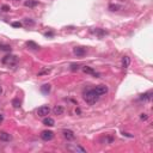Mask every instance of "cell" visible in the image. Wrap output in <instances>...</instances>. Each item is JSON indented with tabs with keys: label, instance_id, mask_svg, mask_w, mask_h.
<instances>
[{
	"label": "cell",
	"instance_id": "obj_1",
	"mask_svg": "<svg viewBox=\"0 0 153 153\" xmlns=\"http://www.w3.org/2000/svg\"><path fill=\"white\" fill-rule=\"evenodd\" d=\"M99 97L101 96L95 91V88H91V90H87V91L84 92V99H85V102L87 104H90V105H92V104L96 103V102L99 99Z\"/></svg>",
	"mask_w": 153,
	"mask_h": 153
},
{
	"label": "cell",
	"instance_id": "obj_2",
	"mask_svg": "<svg viewBox=\"0 0 153 153\" xmlns=\"http://www.w3.org/2000/svg\"><path fill=\"white\" fill-rule=\"evenodd\" d=\"M3 63L8 66H14L17 63V56L14 55H6L3 57Z\"/></svg>",
	"mask_w": 153,
	"mask_h": 153
},
{
	"label": "cell",
	"instance_id": "obj_3",
	"mask_svg": "<svg viewBox=\"0 0 153 153\" xmlns=\"http://www.w3.org/2000/svg\"><path fill=\"white\" fill-rule=\"evenodd\" d=\"M49 112H50V108H49V106H47V105L41 106V108H38V110H37V115H38V116H41V117L48 116V115H49Z\"/></svg>",
	"mask_w": 153,
	"mask_h": 153
},
{
	"label": "cell",
	"instance_id": "obj_4",
	"mask_svg": "<svg viewBox=\"0 0 153 153\" xmlns=\"http://www.w3.org/2000/svg\"><path fill=\"white\" fill-rule=\"evenodd\" d=\"M53 137H54V133L52 130H43L41 133V139H43L44 141H49Z\"/></svg>",
	"mask_w": 153,
	"mask_h": 153
},
{
	"label": "cell",
	"instance_id": "obj_5",
	"mask_svg": "<svg viewBox=\"0 0 153 153\" xmlns=\"http://www.w3.org/2000/svg\"><path fill=\"white\" fill-rule=\"evenodd\" d=\"M83 72H84V73H86V74L95 75L96 78H97V77H99L98 73H96V71H95L92 67H90V66H84V67H83Z\"/></svg>",
	"mask_w": 153,
	"mask_h": 153
},
{
	"label": "cell",
	"instance_id": "obj_6",
	"mask_svg": "<svg viewBox=\"0 0 153 153\" xmlns=\"http://www.w3.org/2000/svg\"><path fill=\"white\" fill-rule=\"evenodd\" d=\"M95 91H96L99 96H102V95H105L108 92V87L105 85H98L95 87Z\"/></svg>",
	"mask_w": 153,
	"mask_h": 153
},
{
	"label": "cell",
	"instance_id": "obj_7",
	"mask_svg": "<svg viewBox=\"0 0 153 153\" xmlns=\"http://www.w3.org/2000/svg\"><path fill=\"white\" fill-rule=\"evenodd\" d=\"M73 53H74L77 56H84V55L86 54V49L83 47H75L74 49H73Z\"/></svg>",
	"mask_w": 153,
	"mask_h": 153
},
{
	"label": "cell",
	"instance_id": "obj_8",
	"mask_svg": "<svg viewBox=\"0 0 153 153\" xmlns=\"http://www.w3.org/2000/svg\"><path fill=\"white\" fill-rule=\"evenodd\" d=\"M62 134H63V137H65V139H67V140H73V139L75 137L74 133H73L72 130H68V129L63 130Z\"/></svg>",
	"mask_w": 153,
	"mask_h": 153
},
{
	"label": "cell",
	"instance_id": "obj_9",
	"mask_svg": "<svg viewBox=\"0 0 153 153\" xmlns=\"http://www.w3.org/2000/svg\"><path fill=\"white\" fill-rule=\"evenodd\" d=\"M11 139H12V136H11L8 133L6 132H0V140L4 141V142H7V141H10Z\"/></svg>",
	"mask_w": 153,
	"mask_h": 153
},
{
	"label": "cell",
	"instance_id": "obj_10",
	"mask_svg": "<svg viewBox=\"0 0 153 153\" xmlns=\"http://www.w3.org/2000/svg\"><path fill=\"white\" fill-rule=\"evenodd\" d=\"M91 32H92V34H95V35H97V36H99V37H103V36H105V35H106V31H104L103 29H98V28L92 29V30H91Z\"/></svg>",
	"mask_w": 153,
	"mask_h": 153
},
{
	"label": "cell",
	"instance_id": "obj_11",
	"mask_svg": "<svg viewBox=\"0 0 153 153\" xmlns=\"http://www.w3.org/2000/svg\"><path fill=\"white\" fill-rule=\"evenodd\" d=\"M24 5L26 6V7H36L37 5H38V1L37 0H26V1H24Z\"/></svg>",
	"mask_w": 153,
	"mask_h": 153
},
{
	"label": "cell",
	"instance_id": "obj_12",
	"mask_svg": "<svg viewBox=\"0 0 153 153\" xmlns=\"http://www.w3.org/2000/svg\"><path fill=\"white\" fill-rule=\"evenodd\" d=\"M43 125L44 126H48V127H53V126L55 125V121L52 119V117H44Z\"/></svg>",
	"mask_w": 153,
	"mask_h": 153
},
{
	"label": "cell",
	"instance_id": "obj_13",
	"mask_svg": "<svg viewBox=\"0 0 153 153\" xmlns=\"http://www.w3.org/2000/svg\"><path fill=\"white\" fill-rule=\"evenodd\" d=\"M53 111H54L55 115H62L63 111H65V109H63V106H61V105H55Z\"/></svg>",
	"mask_w": 153,
	"mask_h": 153
},
{
	"label": "cell",
	"instance_id": "obj_14",
	"mask_svg": "<svg viewBox=\"0 0 153 153\" xmlns=\"http://www.w3.org/2000/svg\"><path fill=\"white\" fill-rule=\"evenodd\" d=\"M68 150L70 151H73V152H81V153H84V152H86V150L84 147H80V146H70L68 147Z\"/></svg>",
	"mask_w": 153,
	"mask_h": 153
},
{
	"label": "cell",
	"instance_id": "obj_15",
	"mask_svg": "<svg viewBox=\"0 0 153 153\" xmlns=\"http://www.w3.org/2000/svg\"><path fill=\"white\" fill-rule=\"evenodd\" d=\"M130 65V59L128 56H123L122 57V67L123 68H128Z\"/></svg>",
	"mask_w": 153,
	"mask_h": 153
},
{
	"label": "cell",
	"instance_id": "obj_16",
	"mask_svg": "<svg viewBox=\"0 0 153 153\" xmlns=\"http://www.w3.org/2000/svg\"><path fill=\"white\" fill-rule=\"evenodd\" d=\"M50 88H52L50 84H44L43 86H41V91H42V93L48 95V93H49V92H50Z\"/></svg>",
	"mask_w": 153,
	"mask_h": 153
},
{
	"label": "cell",
	"instance_id": "obj_17",
	"mask_svg": "<svg viewBox=\"0 0 153 153\" xmlns=\"http://www.w3.org/2000/svg\"><path fill=\"white\" fill-rule=\"evenodd\" d=\"M151 98H152V91H148L146 93L141 95L140 97V99H142V101H151Z\"/></svg>",
	"mask_w": 153,
	"mask_h": 153
},
{
	"label": "cell",
	"instance_id": "obj_18",
	"mask_svg": "<svg viewBox=\"0 0 153 153\" xmlns=\"http://www.w3.org/2000/svg\"><path fill=\"white\" fill-rule=\"evenodd\" d=\"M26 46H28L29 48H31V49H38V44H36L35 42H32V41H28L26 42Z\"/></svg>",
	"mask_w": 153,
	"mask_h": 153
},
{
	"label": "cell",
	"instance_id": "obj_19",
	"mask_svg": "<svg viewBox=\"0 0 153 153\" xmlns=\"http://www.w3.org/2000/svg\"><path fill=\"white\" fill-rule=\"evenodd\" d=\"M0 50H3V52H11V46L0 43Z\"/></svg>",
	"mask_w": 153,
	"mask_h": 153
},
{
	"label": "cell",
	"instance_id": "obj_20",
	"mask_svg": "<svg viewBox=\"0 0 153 153\" xmlns=\"http://www.w3.org/2000/svg\"><path fill=\"white\" fill-rule=\"evenodd\" d=\"M112 140H114V139H112V136H104L103 139H102V141H103V142H105V144H111Z\"/></svg>",
	"mask_w": 153,
	"mask_h": 153
},
{
	"label": "cell",
	"instance_id": "obj_21",
	"mask_svg": "<svg viewBox=\"0 0 153 153\" xmlns=\"http://www.w3.org/2000/svg\"><path fill=\"white\" fill-rule=\"evenodd\" d=\"M120 8H121V6H120V5H114V4H111V5L109 6L110 11H119Z\"/></svg>",
	"mask_w": 153,
	"mask_h": 153
},
{
	"label": "cell",
	"instance_id": "obj_22",
	"mask_svg": "<svg viewBox=\"0 0 153 153\" xmlns=\"http://www.w3.org/2000/svg\"><path fill=\"white\" fill-rule=\"evenodd\" d=\"M12 104H13V106H14V108H18V106H21V102H19L17 98L13 99V101H12Z\"/></svg>",
	"mask_w": 153,
	"mask_h": 153
},
{
	"label": "cell",
	"instance_id": "obj_23",
	"mask_svg": "<svg viewBox=\"0 0 153 153\" xmlns=\"http://www.w3.org/2000/svg\"><path fill=\"white\" fill-rule=\"evenodd\" d=\"M79 67H80V66L77 65V63H72V65H71V70L72 71H78Z\"/></svg>",
	"mask_w": 153,
	"mask_h": 153
},
{
	"label": "cell",
	"instance_id": "obj_24",
	"mask_svg": "<svg viewBox=\"0 0 153 153\" xmlns=\"http://www.w3.org/2000/svg\"><path fill=\"white\" fill-rule=\"evenodd\" d=\"M50 70H42L41 72H38V75H44V74H49Z\"/></svg>",
	"mask_w": 153,
	"mask_h": 153
},
{
	"label": "cell",
	"instance_id": "obj_25",
	"mask_svg": "<svg viewBox=\"0 0 153 153\" xmlns=\"http://www.w3.org/2000/svg\"><path fill=\"white\" fill-rule=\"evenodd\" d=\"M24 23H25L26 25H34V21H31V19H29V18L24 19Z\"/></svg>",
	"mask_w": 153,
	"mask_h": 153
},
{
	"label": "cell",
	"instance_id": "obj_26",
	"mask_svg": "<svg viewBox=\"0 0 153 153\" xmlns=\"http://www.w3.org/2000/svg\"><path fill=\"white\" fill-rule=\"evenodd\" d=\"M12 26H13V28H21V26H22V23H19V22H13V23H12Z\"/></svg>",
	"mask_w": 153,
	"mask_h": 153
},
{
	"label": "cell",
	"instance_id": "obj_27",
	"mask_svg": "<svg viewBox=\"0 0 153 153\" xmlns=\"http://www.w3.org/2000/svg\"><path fill=\"white\" fill-rule=\"evenodd\" d=\"M8 10H10V7H8V6H6V5H4V6H3V11H5V12H7Z\"/></svg>",
	"mask_w": 153,
	"mask_h": 153
},
{
	"label": "cell",
	"instance_id": "obj_28",
	"mask_svg": "<svg viewBox=\"0 0 153 153\" xmlns=\"http://www.w3.org/2000/svg\"><path fill=\"white\" fill-rule=\"evenodd\" d=\"M140 117H141V120H147V117H148V116H147L146 114H142Z\"/></svg>",
	"mask_w": 153,
	"mask_h": 153
},
{
	"label": "cell",
	"instance_id": "obj_29",
	"mask_svg": "<svg viewBox=\"0 0 153 153\" xmlns=\"http://www.w3.org/2000/svg\"><path fill=\"white\" fill-rule=\"evenodd\" d=\"M4 121V115H1L0 114V123H1V122Z\"/></svg>",
	"mask_w": 153,
	"mask_h": 153
},
{
	"label": "cell",
	"instance_id": "obj_30",
	"mask_svg": "<svg viewBox=\"0 0 153 153\" xmlns=\"http://www.w3.org/2000/svg\"><path fill=\"white\" fill-rule=\"evenodd\" d=\"M3 93V90H1V87H0V95Z\"/></svg>",
	"mask_w": 153,
	"mask_h": 153
}]
</instances>
